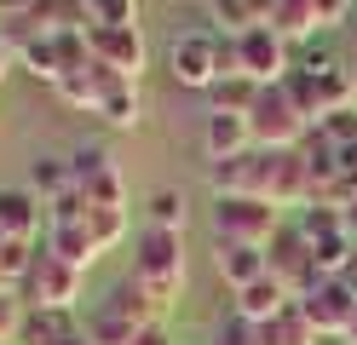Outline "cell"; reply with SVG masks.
<instances>
[{"label": "cell", "instance_id": "cell-1", "mask_svg": "<svg viewBox=\"0 0 357 345\" xmlns=\"http://www.w3.org/2000/svg\"><path fill=\"white\" fill-rule=\"evenodd\" d=\"M185 230H139V247H132V276L144 282V293L155 299V311H173L178 305V293H185Z\"/></svg>", "mask_w": 357, "mask_h": 345}, {"label": "cell", "instance_id": "cell-2", "mask_svg": "<svg viewBox=\"0 0 357 345\" xmlns=\"http://www.w3.org/2000/svg\"><path fill=\"white\" fill-rule=\"evenodd\" d=\"M288 224L282 207H271L265 196H213V242H248L265 247Z\"/></svg>", "mask_w": 357, "mask_h": 345}, {"label": "cell", "instance_id": "cell-3", "mask_svg": "<svg viewBox=\"0 0 357 345\" xmlns=\"http://www.w3.org/2000/svg\"><path fill=\"white\" fill-rule=\"evenodd\" d=\"M17 299H24V305H35V311H70L75 299H81V270L63 265L58 253L35 247L29 270L17 276Z\"/></svg>", "mask_w": 357, "mask_h": 345}, {"label": "cell", "instance_id": "cell-4", "mask_svg": "<svg viewBox=\"0 0 357 345\" xmlns=\"http://www.w3.org/2000/svg\"><path fill=\"white\" fill-rule=\"evenodd\" d=\"M248 127H254V144L259 150H300V138L311 132L305 115L294 109V98L282 92V81L277 86H259V98L248 109Z\"/></svg>", "mask_w": 357, "mask_h": 345}, {"label": "cell", "instance_id": "cell-5", "mask_svg": "<svg viewBox=\"0 0 357 345\" xmlns=\"http://www.w3.org/2000/svg\"><path fill=\"white\" fill-rule=\"evenodd\" d=\"M294 305L305 311L311 328H317V339H346V334H351L357 282H346V276H323V282H317V288H305Z\"/></svg>", "mask_w": 357, "mask_h": 345}, {"label": "cell", "instance_id": "cell-6", "mask_svg": "<svg viewBox=\"0 0 357 345\" xmlns=\"http://www.w3.org/2000/svg\"><path fill=\"white\" fill-rule=\"evenodd\" d=\"M236 75H248L259 86H277L288 75V40L271 23H254V29L236 35Z\"/></svg>", "mask_w": 357, "mask_h": 345}, {"label": "cell", "instance_id": "cell-7", "mask_svg": "<svg viewBox=\"0 0 357 345\" xmlns=\"http://www.w3.org/2000/svg\"><path fill=\"white\" fill-rule=\"evenodd\" d=\"M265 270H271L277 282H288V288H294V299H300L305 288H317V282H323V276H317V265H311V242L300 236V224H294V219H288L277 236L265 242Z\"/></svg>", "mask_w": 357, "mask_h": 345}, {"label": "cell", "instance_id": "cell-8", "mask_svg": "<svg viewBox=\"0 0 357 345\" xmlns=\"http://www.w3.org/2000/svg\"><path fill=\"white\" fill-rule=\"evenodd\" d=\"M86 46H93V58L109 69V75L139 81V69H144V35H139V23H93V29H86Z\"/></svg>", "mask_w": 357, "mask_h": 345}, {"label": "cell", "instance_id": "cell-9", "mask_svg": "<svg viewBox=\"0 0 357 345\" xmlns=\"http://www.w3.org/2000/svg\"><path fill=\"white\" fill-rule=\"evenodd\" d=\"M265 178H271V150H259V144L231 161H208L213 196H265Z\"/></svg>", "mask_w": 357, "mask_h": 345}, {"label": "cell", "instance_id": "cell-10", "mask_svg": "<svg viewBox=\"0 0 357 345\" xmlns=\"http://www.w3.org/2000/svg\"><path fill=\"white\" fill-rule=\"evenodd\" d=\"M47 224H52V219H47V201H40L29 184H0V236L35 242Z\"/></svg>", "mask_w": 357, "mask_h": 345}, {"label": "cell", "instance_id": "cell-11", "mask_svg": "<svg viewBox=\"0 0 357 345\" xmlns=\"http://www.w3.org/2000/svg\"><path fill=\"white\" fill-rule=\"evenodd\" d=\"M265 201L271 207H305L311 201V167L300 150H271V178H265Z\"/></svg>", "mask_w": 357, "mask_h": 345}, {"label": "cell", "instance_id": "cell-12", "mask_svg": "<svg viewBox=\"0 0 357 345\" xmlns=\"http://www.w3.org/2000/svg\"><path fill=\"white\" fill-rule=\"evenodd\" d=\"M242 150H254L248 115H208V121H202V155L208 161H231Z\"/></svg>", "mask_w": 357, "mask_h": 345}, {"label": "cell", "instance_id": "cell-13", "mask_svg": "<svg viewBox=\"0 0 357 345\" xmlns=\"http://www.w3.org/2000/svg\"><path fill=\"white\" fill-rule=\"evenodd\" d=\"M47 253H58V259H63V265H75L81 276L98 265V242H93V230H86V219L47 224Z\"/></svg>", "mask_w": 357, "mask_h": 345}, {"label": "cell", "instance_id": "cell-14", "mask_svg": "<svg viewBox=\"0 0 357 345\" xmlns=\"http://www.w3.org/2000/svg\"><path fill=\"white\" fill-rule=\"evenodd\" d=\"M288 305H294V288H288V282H277V276L271 270H265L259 276V282H248V288H236V316H248V322H271L277 311H288Z\"/></svg>", "mask_w": 357, "mask_h": 345}, {"label": "cell", "instance_id": "cell-15", "mask_svg": "<svg viewBox=\"0 0 357 345\" xmlns=\"http://www.w3.org/2000/svg\"><path fill=\"white\" fill-rule=\"evenodd\" d=\"M213 270L225 276V288H248L265 276V247H248V242H213Z\"/></svg>", "mask_w": 357, "mask_h": 345}, {"label": "cell", "instance_id": "cell-16", "mask_svg": "<svg viewBox=\"0 0 357 345\" xmlns=\"http://www.w3.org/2000/svg\"><path fill=\"white\" fill-rule=\"evenodd\" d=\"M109 81H121V75H109V69L93 58V63L63 69V75H58V98H63V104H75V109H98V98L109 92Z\"/></svg>", "mask_w": 357, "mask_h": 345}, {"label": "cell", "instance_id": "cell-17", "mask_svg": "<svg viewBox=\"0 0 357 345\" xmlns=\"http://www.w3.org/2000/svg\"><path fill=\"white\" fill-rule=\"evenodd\" d=\"M98 121L104 127H116V132H132L144 121V98H139V81H109V92L98 98Z\"/></svg>", "mask_w": 357, "mask_h": 345}, {"label": "cell", "instance_id": "cell-18", "mask_svg": "<svg viewBox=\"0 0 357 345\" xmlns=\"http://www.w3.org/2000/svg\"><path fill=\"white\" fill-rule=\"evenodd\" d=\"M24 184H29V190L47 201V207H52V201H63V196L75 190V178H70V155H35Z\"/></svg>", "mask_w": 357, "mask_h": 345}, {"label": "cell", "instance_id": "cell-19", "mask_svg": "<svg viewBox=\"0 0 357 345\" xmlns=\"http://www.w3.org/2000/svg\"><path fill=\"white\" fill-rule=\"evenodd\" d=\"M81 328L93 334V345H132V339L144 334L139 322H132V316H121L116 305H109V299H98V305H93V316H86Z\"/></svg>", "mask_w": 357, "mask_h": 345}, {"label": "cell", "instance_id": "cell-20", "mask_svg": "<svg viewBox=\"0 0 357 345\" xmlns=\"http://www.w3.org/2000/svg\"><path fill=\"white\" fill-rule=\"evenodd\" d=\"M254 98H259V81H248V75H219V81L208 86V115H248Z\"/></svg>", "mask_w": 357, "mask_h": 345}, {"label": "cell", "instance_id": "cell-21", "mask_svg": "<svg viewBox=\"0 0 357 345\" xmlns=\"http://www.w3.org/2000/svg\"><path fill=\"white\" fill-rule=\"evenodd\" d=\"M185 219H190V196L178 190V184L150 190V201H144V224L150 230H185Z\"/></svg>", "mask_w": 357, "mask_h": 345}, {"label": "cell", "instance_id": "cell-22", "mask_svg": "<svg viewBox=\"0 0 357 345\" xmlns=\"http://www.w3.org/2000/svg\"><path fill=\"white\" fill-rule=\"evenodd\" d=\"M63 334H75L70 311H24V328H17V345H63Z\"/></svg>", "mask_w": 357, "mask_h": 345}, {"label": "cell", "instance_id": "cell-23", "mask_svg": "<svg viewBox=\"0 0 357 345\" xmlns=\"http://www.w3.org/2000/svg\"><path fill=\"white\" fill-rule=\"evenodd\" d=\"M259 345H317V328L305 322L300 305H288V311H277L271 322H259Z\"/></svg>", "mask_w": 357, "mask_h": 345}, {"label": "cell", "instance_id": "cell-24", "mask_svg": "<svg viewBox=\"0 0 357 345\" xmlns=\"http://www.w3.org/2000/svg\"><path fill=\"white\" fill-rule=\"evenodd\" d=\"M271 29H277L282 40H311V35L323 29V23H317V0H277Z\"/></svg>", "mask_w": 357, "mask_h": 345}, {"label": "cell", "instance_id": "cell-25", "mask_svg": "<svg viewBox=\"0 0 357 345\" xmlns=\"http://www.w3.org/2000/svg\"><path fill=\"white\" fill-rule=\"evenodd\" d=\"M294 224H300V236H305L311 247L328 242V236H346V213H340V207H328V201H305Z\"/></svg>", "mask_w": 357, "mask_h": 345}, {"label": "cell", "instance_id": "cell-26", "mask_svg": "<svg viewBox=\"0 0 357 345\" xmlns=\"http://www.w3.org/2000/svg\"><path fill=\"white\" fill-rule=\"evenodd\" d=\"M282 92H288L294 109L305 115V127L323 121V92H317V75H311V69H288V75H282Z\"/></svg>", "mask_w": 357, "mask_h": 345}, {"label": "cell", "instance_id": "cell-27", "mask_svg": "<svg viewBox=\"0 0 357 345\" xmlns=\"http://www.w3.org/2000/svg\"><path fill=\"white\" fill-rule=\"evenodd\" d=\"M109 173H116V161H109L104 144H86V150L70 155V178H75V190H86V184H98V178H109Z\"/></svg>", "mask_w": 357, "mask_h": 345}, {"label": "cell", "instance_id": "cell-28", "mask_svg": "<svg viewBox=\"0 0 357 345\" xmlns=\"http://www.w3.org/2000/svg\"><path fill=\"white\" fill-rule=\"evenodd\" d=\"M202 6H208V17H213L219 35H242V29H254V23H259L248 0H202Z\"/></svg>", "mask_w": 357, "mask_h": 345}, {"label": "cell", "instance_id": "cell-29", "mask_svg": "<svg viewBox=\"0 0 357 345\" xmlns=\"http://www.w3.org/2000/svg\"><path fill=\"white\" fill-rule=\"evenodd\" d=\"M86 230H93L98 253H109V247L127 236V207H93V213H86Z\"/></svg>", "mask_w": 357, "mask_h": 345}, {"label": "cell", "instance_id": "cell-30", "mask_svg": "<svg viewBox=\"0 0 357 345\" xmlns=\"http://www.w3.org/2000/svg\"><path fill=\"white\" fill-rule=\"evenodd\" d=\"M208 345H259V322H248V316H236V311H231V316L213 328Z\"/></svg>", "mask_w": 357, "mask_h": 345}, {"label": "cell", "instance_id": "cell-31", "mask_svg": "<svg viewBox=\"0 0 357 345\" xmlns=\"http://www.w3.org/2000/svg\"><path fill=\"white\" fill-rule=\"evenodd\" d=\"M24 299H17V288H0V345H17V328H24Z\"/></svg>", "mask_w": 357, "mask_h": 345}, {"label": "cell", "instance_id": "cell-32", "mask_svg": "<svg viewBox=\"0 0 357 345\" xmlns=\"http://www.w3.org/2000/svg\"><path fill=\"white\" fill-rule=\"evenodd\" d=\"M86 12V29L93 23H132V0H81Z\"/></svg>", "mask_w": 357, "mask_h": 345}, {"label": "cell", "instance_id": "cell-33", "mask_svg": "<svg viewBox=\"0 0 357 345\" xmlns=\"http://www.w3.org/2000/svg\"><path fill=\"white\" fill-rule=\"evenodd\" d=\"M317 127H323L340 150H351V144H357V109H334V115H323Z\"/></svg>", "mask_w": 357, "mask_h": 345}, {"label": "cell", "instance_id": "cell-34", "mask_svg": "<svg viewBox=\"0 0 357 345\" xmlns=\"http://www.w3.org/2000/svg\"><path fill=\"white\" fill-rule=\"evenodd\" d=\"M351 17V0H317V23L323 29H334V23H346Z\"/></svg>", "mask_w": 357, "mask_h": 345}, {"label": "cell", "instance_id": "cell-35", "mask_svg": "<svg viewBox=\"0 0 357 345\" xmlns=\"http://www.w3.org/2000/svg\"><path fill=\"white\" fill-rule=\"evenodd\" d=\"M132 345H167V322H150V328L132 339Z\"/></svg>", "mask_w": 357, "mask_h": 345}, {"label": "cell", "instance_id": "cell-36", "mask_svg": "<svg viewBox=\"0 0 357 345\" xmlns=\"http://www.w3.org/2000/svg\"><path fill=\"white\" fill-rule=\"evenodd\" d=\"M63 345H93V334H86V328H75V334H63Z\"/></svg>", "mask_w": 357, "mask_h": 345}, {"label": "cell", "instance_id": "cell-37", "mask_svg": "<svg viewBox=\"0 0 357 345\" xmlns=\"http://www.w3.org/2000/svg\"><path fill=\"white\" fill-rule=\"evenodd\" d=\"M6 69H12V46L0 40V81H6Z\"/></svg>", "mask_w": 357, "mask_h": 345}, {"label": "cell", "instance_id": "cell-38", "mask_svg": "<svg viewBox=\"0 0 357 345\" xmlns=\"http://www.w3.org/2000/svg\"><path fill=\"white\" fill-rule=\"evenodd\" d=\"M346 230H351V236H357V201L346 207Z\"/></svg>", "mask_w": 357, "mask_h": 345}, {"label": "cell", "instance_id": "cell-39", "mask_svg": "<svg viewBox=\"0 0 357 345\" xmlns=\"http://www.w3.org/2000/svg\"><path fill=\"white\" fill-rule=\"evenodd\" d=\"M346 339H351V345H357V305H351V334H346Z\"/></svg>", "mask_w": 357, "mask_h": 345}, {"label": "cell", "instance_id": "cell-40", "mask_svg": "<svg viewBox=\"0 0 357 345\" xmlns=\"http://www.w3.org/2000/svg\"><path fill=\"white\" fill-rule=\"evenodd\" d=\"M0 242H6V236H0Z\"/></svg>", "mask_w": 357, "mask_h": 345}, {"label": "cell", "instance_id": "cell-41", "mask_svg": "<svg viewBox=\"0 0 357 345\" xmlns=\"http://www.w3.org/2000/svg\"><path fill=\"white\" fill-rule=\"evenodd\" d=\"M0 288H6V282H0Z\"/></svg>", "mask_w": 357, "mask_h": 345}]
</instances>
